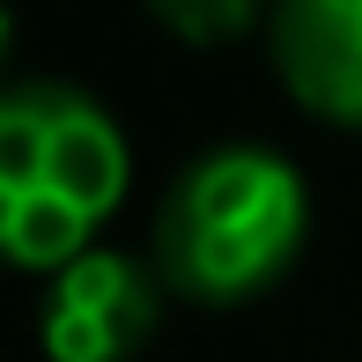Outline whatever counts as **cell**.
I'll return each instance as SVG.
<instances>
[{
    "mask_svg": "<svg viewBox=\"0 0 362 362\" xmlns=\"http://www.w3.org/2000/svg\"><path fill=\"white\" fill-rule=\"evenodd\" d=\"M134 148L119 119L74 81L0 89V267L59 274L96 252V229L119 215Z\"/></svg>",
    "mask_w": 362,
    "mask_h": 362,
    "instance_id": "1",
    "label": "cell"
},
{
    "mask_svg": "<svg viewBox=\"0 0 362 362\" xmlns=\"http://www.w3.org/2000/svg\"><path fill=\"white\" fill-rule=\"evenodd\" d=\"M156 318H163L156 259L96 244L52 274L45 310H37V340H45V362H134L156 340Z\"/></svg>",
    "mask_w": 362,
    "mask_h": 362,
    "instance_id": "3",
    "label": "cell"
},
{
    "mask_svg": "<svg viewBox=\"0 0 362 362\" xmlns=\"http://www.w3.org/2000/svg\"><path fill=\"white\" fill-rule=\"evenodd\" d=\"M310 237L303 170L281 148L229 141L185 163L156 215V274L192 303H252L296 267Z\"/></svg>",
    "mask_w": 362,
    "mask_h": 362,
    "instance_id": "2",
    "label": "cell"
},
{
    "mask_svg": "<svg viewBox=\"0 0 362 362\" xmlns=\"http://www.w3.org/2000/svg\"><path fill=\"white\" fill-rule=\"evenodd\" d=\"M274 74L325 126H362V0H274Z\"/></svg>",
    "mask_w": 362,
    "mask_h": 362,
    "instance_id": "4",
    "label": "cell"
},
{
    "mask_svg": "<svg viewBox=\"0 0 362 362\" xmlns=\"http://www.w3.org/2000/svg\"><path fill=\"white\" fill-rule=\"evenodd\" d=\"M8 45H15V15H8V0H0V59H8Z\"/></svg>",
    "mask_w": 362,
    "mask_h": 362,
    "instance_id": "6",
    "label": "cell"
},
{
    "mask_svg": "<svg viewBox=\"0 0 362 362\" xmlns=\"http://www.w3.org/2000/svg\"><path fill=\"white\" fill-rule=\"evenodd\" d=\"M259 8H274V0H148V15H156L163 30H177L185 45H222V37H237V30L259 23Z\"/></svg>",
    "mask_w": 362,
    "mask_h": 362,
    "instance_id": "5",
    "label": "cell"
}]
</instances>
